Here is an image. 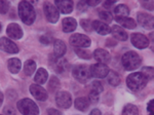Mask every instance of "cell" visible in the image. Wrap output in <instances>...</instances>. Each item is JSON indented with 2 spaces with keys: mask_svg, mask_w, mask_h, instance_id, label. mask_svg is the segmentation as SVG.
<instances>
[{
  "mask_svg": "<svg viewBox=\"0 0 154 115\" xmlns=\"http://www.w3.org/2000/svg\"><path fill=\"white\" fill-rule=\"evenodd\" d=\"M19 14L23 23L26 25H32L36 19V12L31 2L22 1L19 4Z\"/></svg>",
  "mask_w": 154,
  "mask_h": 115,
  "instance_id": "6da1fadb",
  "label": "cell"
},
{
  "mask_svg": "<svg viewBox=\"0 0 154 115\" xmlns=\"http://www.w3.org/2000/svg\"><path fill=\"white\" fill-rule=\"evenodd\" d=\"M148 82V79L146 78L141 72H136V73L130 74L126 78V84L128 89L133 92L141 91L146 86Z\"/></svg>",
  "mask_w": 154,
  "mask_h": 115,
  "instance_id": "7a4b0ae2",
  "label": "cell"
},
{
  "mask_svg": "<svg viewBox=\"0 0 154 115\" xmlns=\"http://www.w3.org/2000/svg\"><path fill=\"white\" fill-rule=\"evenodd\" d=\"M121 61H122V65L125 70H128V71H133V70L138 69L139 67L141 66L142 60H141L140 56H139L137 52L128 51L122 56Z\"/></svg>",
  "mask_w": 154,
  "mask_h": 115,
  "instance_id": "3957f363",
  "label": "cell"
},
{
  "mask_svg": "<svg viewBox=\"0 0 154 115\" xmlns=\"http://www.w3.org/2000/svg\"><path fill=\"white\" fill-rule=\"evenodd\" d=\"M19 111L23 115H39V109L35 102L30 99H22L17 104Z\"/></svg>",
  "mask_w": 154,
  "mask_h": 115,
  "instance_id": "277c9868",
  "label": "cell"
},
{
  "mask_svg": "<svg viewBox=\"0 0 154 115\" xmlns=\"http://www.w3.org/2000/svg\"><path fill=\"white\" fill-rule=\"evenodd\" d=\"M43 12H44V16H45L46 20H48L49 23L54 24L59 21L60 11L54 4L51 3V2H45L43 5Z\"/></svg>",
  "mask_w": 154,
  "mask_h": 115,
  "instance_id": "5b68a950",
  "label": "cell"
},
{
  "mask_svg": "<svg viewBox=\"0 0 154 115\" xmlns=\"http://www.w3.org/2000/svg\"><path fill=\"white\" fill-rule=\"evenodd\" d=\"M70 44L77 47H88L91 46V38L83 34H73L69 39Z\"/></svg>",
  "mask_w": 154,
  "mask_h": 115,
  "instance_id": "8992f818",
  "label": "cell"
},
{
  "mask_svg": "<svg viewBox=\"0 0 154 115\" xmlns=\"http://www.w3.org/2000/svg\"><path fill=\"white\" fill-rule=\"evenodd\" d=\"M73 76L74 78L77 79L80 82H85L86 80H88L89 77H91V71L88 70V68L84 65H79L76 66L73 69Z\"/></svg>",
  "mask_w": 154,
  "mask_h": 115,
  "instance_id": "52a82bcc",
  "label": "cell"
},
{
  "mask_svg": "<svg viewBox=\"0 0 154 115\" xmlns=\"http://www.w3.org/2000/svg\"><path fill=\"white\" fill-rule=\"evenodd\" d=\"M91 75L96 78H105L109 73V68L105 64H94L91 66Z\"/></svg>",
  "mask_w": 154,
  "mask_h": 115,
  "instance_id": "ba28073f",
  "label": "cell"
},
{
  "mask_svg": "<svg viewBox=\"0 0 154 115\" xmlns=\"http://www.w3.org/2000/svg\"><path fill=\"white\" fill-rule=\"evenodd\" d=\"M56 102L59 107L67 109L72 105V97L67 92H58L56 96Z\"/></svg>",
  "mask_w": 154,
  "mask_h": 115,
  "instance_id": "9c48e42d",
  "label": "cell"
},
{
  "mask_svg": "<svg viewBox=\"0 0 154 115\" xmlns=\"http://www.w3.org/2000/svg\"><path fill=\"white\" fill-rule=\"evenodd\" d=\"M138 23L147 30L154 29V17L145 12H139L138 14Z\"/></svg>",
  "mask_w": 154,
  "mask_h": 115,
  "instance_id": "30bf717a",
  "label": "cell"
},
{
  "mask_svg": "<svg viewBox=\"0 0 154 115\" xmlns=\"http://www.w3.org/2000/svg\"><path fill=\"white\" fill-rule=\"evenodd\" d=\"M0 49L5 52H8V54H18L19 52L18 45L6 37L0 38Z\"/></svg>",
  "mask_w": 154,
  "mask_h": 115,
  "instance_id": "8fae6325",
  "label": "cell"
},
{
  "mask_svg": "<svg viewBox=\"0 0 154 115\" xmlns=\"http://www.w3.org/2000/svg\"><path fill=\"white\" fill-rule=\"evenodd\" d=\"M131 40L133 45L137 47V48L143 49V48H146V47L149 45L148 38L145 35L140 34V33H134L131 36Z\"/></svg>",
  "mask_w": 154,
  "mask_h": 115,
  "instance_id": "7c38bea8",
  "label": "cell"
},
{
  "mask_svg": "<svg viewBox=\"0 0 154 115\" xmlns=\"http://www.w3.org/2000/svg\"><path fill=\"white\" fill-rule=\"evenodd\" d=\"M30 92L38 101H45V100H48V92L42 86L38 85V84H31L30 85Z\"/></svg>",
  "mask_w": 154,
  "mask_h": 115,
  "instance_id": "4fadbf2b",
  "label": "cell"
},
{
  "mask_svg": "<svg viewBox=\"0 0 154 115\" xmlns=\"http://www.w3.org/2000/svg\"><path fill=\"white\" fill-rule=\"evenodd\" d=\"M6 33L8 35V37H11V39H21L23 37V30L20 27V25L16 23H11L7 26L6 28Z\"/></svg>",
  "mask_w": 154,
  "mask_h": 115,
  "instance_id": "5bb4252c",
  "label": "cell"
},
{
  "mask_svg": "<svg viewBox=\"0 0 154 115\" xmlns=\"http://www.w3.org/2000/svg\"><path fill=\"white\" fill-rule=\"evenodd\" d=\"M54 5L62 14H67L73 11V2L70 1V0H61V1L57 0V1H54Z\"/></svg>",
  "mask_w": 154,
  "mask_h": 115,
  "instance_id": "9a60e30c",
  "label": "cell"
},
{
  "mask_svg": "<svg viewBox=\"0 0 154 115\" xmlns=\"http://www.w3.org/2000/svg\"><path fill=\"white\" fill-rule=\"evenodd\" d=\"M94 58L99 62L100 64H108L110 62V54L106 51V49H102V48H98L96 49L95 52H94Z\"/></svg>",
  "mask_w": 154,
  "mask_h": 115,
  "instance_id": "2e32d148",
  "label": "cell"
},
{
  "mask_svg": "<svg viewBox=\"0 0 154 115\" xmlns=\"http://www.w3.org/2000/svg\"><path fill=\"white\" fill-rule=\"evenodd\" d=\"M111 33H112L114 38L119 41H125L128 39V33L118 25H114L111 28Z\"/></svg>",
  "mask_w": 154,
  "mask_h": 115,
  "instance_id": "e0dca14e",
  "label": "cell"
},
{
  "mask_svg": "<svg viewBox=\"0 0 154 115\" xmlns=\"http://www.w3.org/2000/svg\"><path fill=\"white\" fill-rule=\"evenodd\" d=\"M62 26H63V31L66 33H70L73 32L77 28V22L73 17H65L62 22Z\"/></svg>",
  "mask_w": 154,
  "mask_h": 115,
  "instance_id": "ac0fdd59",
  "label": "cell"
},
{
  "mask_svg": "<svg viewBox=\"0 0 154 115\" xmlns=\"http://www.w3.org/2000/svg\"><path fill=\"white\" fill-rule=\"evenodd\" d=\"M66 44L64 41L62 40H56L54 42V56L57 58H62L64 54H66Z\"/></svg>",
  "mask_w": 154,
  "mask_h": 115,
  "instance_id": "d6986e66",
  "label": "cell"
},
{
  "mask_svg": "<svg viewBox=\"0 0 154 115\" xmlns=\"http://www.w3.org/2000/svg\"><path fill=\"white\" fill-rule=\"evenodd\" d=\"M54 68L59 73H63L68 69V63L63 58H57L54 59Z\"/></svg>",
  "mask_w": 154,
  "mask_h": 115,
  "instance_id": "ffe728a7",
  "label": "cell"
},
{
  "mask_svg": "<svg viewBox=\"0 0 154 115\" xmlns=\"http://www.w3.org/2000/svg\"><path fill=\"white\" fill-rule=\"evenodd\" d=\"M93 28L96 30L97 33H99L101 35H106L111 32V29L109 28L105 23H103V22H101V21H94Z\"/></svg>",
  "mask_w": 154,
  "mask_h": 115,
  "instance_id": "44dd1931",
  "label": "cell"
},
{
  "mask_svg": "<svg viewBox=\"0 0 154 115\" xmlns=\"http://www.w3.org/2000/svg\"><path fill=\"white\" fill-rule=\"evenodd\" d=\"M7 68L12 74H17L20 72V70L22 68V63L19 59L17 58H12V59L8 60L7 62Z\"/></svg>",
  "mask_w": 154,
  "mask_h": 115,
  "instance_id": "7402d4cb",
  "label": "cell"
},
{
  "mask_svg": "<svg viewBox=\"0 0 154 115\" xmlns=\"http://www.w3.org/2000/svg\"><path fill=\"white\" fill-rule=\"evenodd\" d=\"M48 78V73L44 68H39L36 71L35 77H34V80L37 84H43L44 82H46Z\"/></svg>",
  "mask_w": 154,
  "mask_h": 115,
  "instance_id": "603a6c76",
  "label": "cell"
},
{
  "mask_svg": "<svg viewBox=\"0 0 154 115\" xmlns=\"http://www.w3.org/2000/svg\"><path fill=\"white\" fill-rule=\"evenodd\" d=\"M116 21L119 25L126 29H135L137 27L136 21L131 17H116Z\"/></svg>",
  "mask_w": 154,
  "mask_h": 115,
  "instance_id": "cb8c5ba5",
  "label": "cell"
},
{
  "mask_svg": "<svg viewBox=\"0 0 154 115\" xmlns=\"http://www.w3.org/2000/svg\"><path fill=\"white\" fill-rule=\"evenodd\" d=\"M89 100L88 98H77L75 100V108L78 109L79 111H86L89 107Z\"/></svg>",
  "mask_w": 154,
  "mask_h": 115,
  "instance_id": "d4e9b609",
  "label": "cell"
},
{
  "mask_svg": "<svg viewBox=\"0 0 154 115\" xmlns=\"http://www.w3.org/2000/svg\"><path fill=\"white\" fill-rule=\"evenodd\" d=\"M114 12L117 17H128V16L130 14V9L125 4H118L114 8Z\"/></svg>",
  "mask_w": 154,
  "mask_h": 115,
  "instance_id": "484cf974",
  "label": "cell"
},
{
  "mask_svg": "<svg viewBox=\"0 0 154 115\" xmlns=\"http://www.w3.org/2000/svg\"><path fill=\"white\" fill-rule=\"evenodd\" d=\"M24 71L26 75L31 76V75L34 74V72L36 71V63L33 60H28V61H26L24 65Z\"/></svg>",
  "mask_w": 154,
  "mask_h": 115,
  "instance_id": "4316f807",
  "label": "cell"
},
{
  "mask_svg": "<svg viewBox=\"0 0 154 115\" xmlns=\"http://www.w3.org/2000/svg\"><path fill=\"white\" fill-rule=\"evenodd\" d=\"M107 78H108V82L113 86H117L120 83V76L116 73V72L110 70L108 75H107Z\"/></svg>",
  "mask_w": 154,
  "mask_h": 115,
  "instance_id": "83f0119b",
  "label": "cell"
},
{
  "mask_svg": "<svg viewBox=\"0 0 154 115\" xmlns=\"http://www.w3.org/2000/svg\"><path fill=\"white\" fill-rule=\"evenodd\" d=\"M122 115H139V110L135 105L128 104L125 108H123Z\"/></svg>",
  "mask_w": 154,
  "mask_h": 115,
  "instance_id": "f1b7e54d",
  "label": "cell"
},
{
  "mask_svg": "<svg viewBox=\"0 0 154 115\" xmlns=\"http://www.w3.org/2000/svg\"><path fill=\"white\" fill-rule=\"evenodd\" d=\"M60 81H59V79L57 78L56 76H53L51 78V80H49L48 82V89H51V92H57V91H59L60 89Z\"/></svg>",
  "mask_w": 154,
  "mask_h": 115,
  "instance_id": "f546056e",
  "label": "cell"
},
{
  "mask_svg": "<svg viewBox=\"0 0 154 115\" xmlns=\"http://www.w3.org/2000/svg\"><path fill=\"white\" fill-rule=\"evenodd\" d=\"M99 16H100V19L102 20L101 22H104V23H106V24L111 23L113 20L112 14L109 11H101L100 14H99Z\"/></svg>",
  "mask_w": 154,
  "mask_h": 115,
  "instance_id": "4dcf8cb0",
  "label": "cell"
},
{
  "mask_svg": "<svg viewBox=\"0 0 154 115\" xmlns=\"http://www.w3.org/2000/svg\"><path fill=\"white\" fill-rule=\"evenodd\" d=\"M141 73H142L148 80L154 78V68H151V67H143Z\"/></svg>",
  "mask_w": 154,
  "mask_h": 115,
  "instance_id": "1f68e13d",
  "label": "cell"
},
{
  "mask_svg": "<svg viewBox=\"0 0 154 115\" xmlns=\"http://www.w3.org/2000/svg\"><path fill=\"white\" fill-rule=\"evenodd\" d=\"M75 52L77 54V56L81 59H86V60H89L91 58V54L85 49H80V48H75Z\"/></svg>",
  "mask_w": 154,
  "mask_h": 115,
  "instance_id": "d6a6232c",
  "label": "cell"
},
{
  "mask_svg": "<svg viewBox=\"0 0 154 115\" xmlns=\"http://www.w3.org/2000/svg\"><path fill=\"white\" fill-rule=\"evenodd\" d=\"M81 27L88 32H91L93 30V22H91L89 20H81L80 22Z\"/></svg>",
  "mask_w": 154,
  "mask_h": 115,
  "instance_id": "836d02e7",
  "label": "cell"
},
{
  "mask_svg": "<svg viewBox=\"0 0 154 115\" xmlns=\"http://www.w3.org/2000/svg\"><path fill=\"white\" fill-rule=\"evenodd\" d=\"M88 100H89V103H91V104L98 103V101H99V92H97L95 91H91V92H89Z\"/></svg>",
  "mask_w": 154,
  "mask_h": 115,
  "instance_id": "e575fe53",
  "label": "cell"
},
{
  "mask_svg": "<svg viewBox=\"0 0 154 115\" xmlns=\"http://www.w3.org/2000/svg\"><path fill=\"white\" fill-rule=\"evenodd\" d=\"M9 9V3L4 0H0V14H6Z\"/></svg>",
  "mask_w": 154,
  "mask_h": 115,
  "instance_id": "d590c367",
  "label": "cell"
},
{
  "mask_svg": "<svg viewBox=\"0 0 154 115\" xmlns=\"http://www.w3.org/2000/svg\"><path fill=\"white\" fill-rule=\"evenodd\" d=\"M91 86H93V89L91 91H95V92H100L103 91V85H102V83L100 81H94L93 82V84H91Z\"/></svg>",
  "mask_w": 154,
  "mask_h": 115,
  "instance_id": "8d00e7d4",
  "label": "cell"
},
{
  "mask_svg": "<svg viewBox=\"0 0 154 115\" xmlns=\"http://www.w3.org/2000/svg\"><path fill=\"white\" fill-rule=\"evenodd\" d=\"M143 7H145L148 11H153L154 9V2L153 1H142L141 2Z\"/></svg>",
  "mask_w": 154,
  "mask_h": 115,
  "instance_id": "74e56055",
  "label": "cell"
},
{
  "mask_svg": "<svg viewBox=\"0 0 154 115\" xmlns=\"http://www.w3.org/2000/svg\"><path fill=\"white\" fill-rule=\"evenodd\" d=\"M147 111L149 115H154V99L151 100L147 105Z\"/></svg>",
  "mask_w": 154,
  "mask_h": 115,
  "instance_id": "f35d334b",
  "label": "cell"
},
{
  "mask_svg": "<svg viewBox=\"0 0 154 115\" xmlns=\"http://www.w3.org/2000/svg\"><path fill=\"white\" fill-rule=\"evenodd\" d=\"M86 6H88V4H86L85 1H79L78 3H77V9H78L79 11H85Z\"/></svg>",
  "mask_w": 154,
  "mask_h": 115,
  "instance_id": "ab89813d",
  "label": "cell"
},
{
  "mask_svg": "<svg viewBox=\"0 0 154 115\" xmlns=\"http://www.w3.org/2000/svg\"><path fill=\"white\" fill-rule=\"evenodd\" d=\"M4 113L6 115H16V112H14V110L11 108V107H6L5 109H4Z\"/></svg>",
  "mask_w": 154,
  "mask_h": 115,
  "instance_id": "60d3db41",
  "label": "cell"
},
{
  "mask_svg": "<svg viewBox=\"0 0 154 115\" xmlns=\"http://www.w3.org/2000/svg\"><path fill=\"white\" fill-rule=\"evenodd\" d=\"M48 115H62V113L59 111V110L53 109V108L48 109Z\"/></svg>",
  "mask_w": 154,
  "mask_h": 115,
  "instance_id": "b9f144b4",
  "label": "cell"
},
{
  "mask_svg": "<svg viewBox=\"0 0 154 115\" xmlns=\"http://www.w3.org/2000/svg\"><path fill=\"white\" fill-rule=\"evenodd\" d=\"M100 3H101L100 0H89V1H86V4H88V5H91V6H96Z\"/></svg>",
  "mask_w": 154,
  "mask_h": 115,
  "instance_id": "7bdbcfd3",
  "label": "cell"
},
{
  "mask_svg": "<svg viewBox=\"0 0 154 115\" xmlns=\"http://www.w3.org/2000/svg\"><path fill=\"white\" fill-rule=\"evenodd\" d=\"M40 41H41V43H43V44H49L51 40V38L48 36H42L40 38Z\"/></svg>",
  "mask_w": 154,
  "mask_h": 115,
  "instance_id": "ee69618b",
  "label": "cell"
},
{
  "mask_svg": "<svg viewBox=\"0 0 154 115\" xmlns=\"http://www.w3.org/2000/svg\"><path fill=\"white\" fill-rule=\"evenodd\" d=\"M91 115H102V113H101L100 110H98V109H94L93 111H91Z\"/></svg>",
  "mask_w": 154,
  "mask_h": 115,
  "instance_id": "f6af8a7d",
  "label": "cell"
},
{
  "mask_svg": "<svg viewBox=\"0 0 154 115\" xmlns=\"http://www.w3.org/2000/svg\"><path fill=\"white\" fill-rule=\"evenodd\" d=\"M115 3V1H106L105 3H104V6L106 7H108V6H111V5H113V4Z\"/></svg>",
  "mask_w": 154,
  "mask_h": 115,
  "instance_id": "bcb514c9",
  "label": "cell"
},
{
  "mask_svg": "<svg viewBox=\"0 0 154 115\" xmlns=\"http://www.w3.org/2000/svg\"><path fill=\"white\" fill-rule=\"evenodd\" d=\"M2 103H3V95H2V92H0V106L2 105Z\"/></svg>",
  "mask_w": 154,
  "mask_h": 115,
  "instance_id": "7dc6e473",
  "label": "cell"
},
{
  "mask_svg": "<svg viewBox=\"0 0 154 115\" xmlns=\"http://www.w3.org/2000/svg\"><path fill=\"white\" fill-rule=\"evenodd\" d=\"M150 38H151V40H153V41H154V32H152V33H150Z\"/></svg>",
  "mask_w": 154,
  "mask_h": 115,
  "instance_id": "c3c4849f",
  "label": "cell"
},
{
  "mask_svg": "<svg viewBox=\"0 0 154 115\" xmlns=\"http://www.w3.org/2000/svg\"><path fill=\"white\" fill-rule=\"evenodd\" d=\"M0 31H1V24H0Z\"/></svg>",
  "mask_w": 154,
  "mask_h": 115,
  "instance_id": "681fc988",
  "label": "cell"
}]
</instances>
